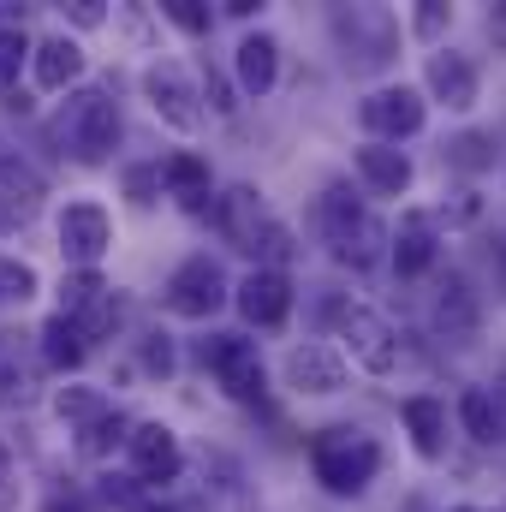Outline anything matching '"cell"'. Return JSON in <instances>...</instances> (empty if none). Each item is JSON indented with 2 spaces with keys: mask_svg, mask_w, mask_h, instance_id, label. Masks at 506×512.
<instances>
[{
  "mask_svg": "<svg viewBox=\"0 0 506 512\" xmlns=\"http://www.w3.org/2000/svg\"><path fill=\"white\" fill-rule=\"evenodd\" d=\"M6 483H12V447L0 441V495H6Z\"/></svg>",
  "mask_w": 506,
  "mask_h": 512,
  "instance_id": "cell-42",
  "label": "cell"
},
{
  "mask_svg": "<svg viewBox=\"0 0 506 512\" xmlns=\"http://www.w3.org/2000/svg\"><path fill=\"white\" fill-rule=\"evenodd\" d=\"M411 30H417V42H441V30H453V6L423 0V6H417V18H411Z\"/></svg>",
  "mask_w": 506,
  "mask_h": 512,
  "instance_id": "cell-35",
  "label": "cell"
},
{
  "mask_svg": "<svg viewBox=\"0 0 506 512\" xmlns=\"http://www.w3.org/2000/svg\"><path fill=\"white\" fill-rule=\"evenodd\" d=\"M72 18H78V24H102V6H96V0H78Z\"/></svg>",
  "mask_w": 506,
  "mask_h": 512,
  "instance_id": "cell-40",
  "label": "cell"
},
{
  "mask_svg": "<svg viewBox=\"0 0 506 512\" xmlns=\"http://www.w3.org/2000/svg\"><path fill=\"white\" fill-rule=\"evenodd\" d=\"M209 108H215V114H233V108H239V102H233V90H227V78H221V72H209Z\"/></svg>",
  "mask_w": 506,
  "mask_h": 512,
  "instance_id": "cell-38",
  "label": "cell"
},
{
  "mask_svg": "<svg viewBox=\"0 0 506 512\" xmlns=\"http://www.w3.org/2000/svg\"><path fill=\"white\" fill-rule=\"evenodd\" d=\"M126 477H137L143 489H167L185 477V447L167 423H137L126 441Z\"/></svg>",
  "mask_w": 506,
  "mask_h": 512,
  "instance_id": "cell-11",
  "label": "cell"
},
{
  "mask_svg": "<svg viewBox=\"0 0 506 512\" xmlns=\"http://www.w3.org/2000/svg\"><path fill=\"white\" fill-rule=\"evenodd\" d=\"M387 262H393L399 280L429 274V268H435V221H429V215H405L399 233H393V245H387Z\"/></svg>",
  "mask_w": 506,
  "mask_h": 512,
  "instance_id": "cell-18",
  "label": "cell"
},
{
  "mask_svg": "<svg viewBox=\"0 0 506 512\" xmlns=\"http://www.w3.org/2000/svg\"><path fill=\"white\" fill-rule=\"evenodd\" d=\"M30 387H36V364L24 358L18 334H6V328H0V399H6V405H24V399H30Z\"/></svg>",
  "mask_w": 506,
  "mask_h": 512,
  "instance_id": "cell-26",
  "label": "cell"
},
{
  "mask_svg": "<svg viewBox=\"0 0 506 512\" xmlns=\"http://www.w3.org/2000/svg\"><path fill=\"white\" fill-rule=\"evenodd\" d=\"M161 18L179 24L185 36H209V24H215V12H209L203 0H161Z\"/></svg>",
  "mask_w": 506,
  "mask_h": 512,
  "instance_id": "cell-33",
  "label": "cell"
},
{
  "mask_svg": "<svg viewBox=\"0 0 506 512\" xmlns=\"http://www.w3.org/2000/svg\"><path fill=\"white\" fill-rule=\"evenodd\" d=\"M447 167H459V173L495 167V131H459V137L447 143Z\"/></svg>",
  "mask_w": 506,
  "mask_h": 512,
  "instance_id": "cell-29",
  "label": "cell"
},
{
  "mask_svg": "<svg viewBox=\"0 0 506 512\" xmlns=\"http://www.w3.org/2000/svg\"><path fill=\"white\" fill-rule=\"evenodd\" d=\"M60 143L78 155V161H108L114 155V143H120V102L102 90V84H78L72 96H66V108H60Z\"/></svg>",
  "mask_w": 506,
  "mask_h": 512,
  "instance_id": "cell-4",
  "label": "cell"
},
{
  "mask_svg": "<svg viewBox=\"0 0 506 512\" xmlns=\"http://www.w3.org/2000/svg\"><path fill=\"white\" fill-rule=\"evenodd\" d=\"M149 512H203V501H155Z\"/></svg>",
  "mask_w": 506,
  "mask_h": 512,
  "instance_id": "cell-41",
  "label": "cell"
},
{
  "mask_svg": "<svg viewBox=\"0 0 506 512\" xmlns=\"http://www.w3.org/2000/svg\"><path fill=\"white\" fill-rule=\"evenodd\" d=\"M423 84H429V96H435L441 108H453V114H471V108H477V90H483L477 60H471V54H459V48H435V54H429Z\"/></svg>",
  "mask_w": 506,
  "mask_h": 512,
  "instance_id": "cell-14",
  "label": "cell"
},
{
  "mask_svg": "<svg viewBox=\"0 0 506 512\" xmlns=\"http://www.w3.org/2000/svg\"><path fill=\"white\" fill-rule=\"evenodd\" d=\"M137 364H143V376H161V382H167V376H173V334H161V328H155V334H143Z\"/></svg>",
  "mask_w": 506,
  "mask_h": 512,
  "instance_id": "cell-34",
  "label": "cell"
},
{
  "mask_svg": "<svg viewBox=\"0 0 506 512\" xmlns=\"http://www.w3.org/2000/svg\"><path fill=\"white\" fill-rule=\"evenodd\" d=\"M197 358H203V370L227 387L239 405H262L268 370H262V352H256L251 334H209V340L197 346Z\"/></svg>",
  "mask_w": 506,
  "mask_h": 512,
  "instance_id": "cell-6",
  "label": "cell"
},
{
  "mask_svg": "<svg viewBox=\"0 0 506 512\" xmlns=\"http://www.w3.org/2000/svg\"><path fill=\"white\" fill-rule=\"evenodd\" d=\"M340 346L370 376H393L399 370V334H393V322L376 316V310H364V304H346L340 310Z\"/></svg>",
  "mask_w": 506,
  "mask_h": 512,
  "instance_id": "cell-10",
  "label": "cell"
},
{
  "mask_svg": "<svg viewBox=\"0 0 506 512\" xmlns=\"http://www.w3.org/2000/svg\"><path fill=\"white\" fill-rule=\"evenodd\" d=\"M286 387L328 399V393H340V387H346V358H340L328 340H304V346H292V352H286Z\"/></svg>",
  "mask_w": 506,
  "mask_h": 512,
  "instance_id": "cell-15",
  "label": "cell"
},
{
  "mask_svg": "<svg viewBox=\"0 0 506 512\" xmlns=\"http://www.w3.org/2000/svg\"><path fill=\"white\" fill-rule=\"evenodd\" d=\"M453 512H483V507H453Z\"/></svg>",
  "mask_w": 506,
  "mask_h": 512,
  "instance_id": "cell-45",
  "label": "cell"
},
{
  "mask_svg": "<svg viewBox=\"0 0 506 512\" xmlns=\"http://www.w3.org/2000/svg\"><path fill=\"white\" fill-rule=\"evenodd\" d=\"M30 78H36L42 96H60V90L72 96L78 78H84V48L72 36H42L36 42V60H30Z\"/></svg>",
  "mask_w": 506,
  "mask_h": 512,
  "instance_id": "cell-16",
  "label": "cell"
},
{
  "mask_svg": "<svg viewBox=\"0 0 506 512\" xmlns=\"http://www.w3.org/2000/svg\"><path fill=\"white\" fill-rule=\"evenodd\" d=\"M423 120H429V102L411 84H381L358 102V126L370 131V143H405L423 131Z\"/></svg>",
  "mask_w": 506,
  "mask_h": 512,
  "instance_id": "cell-7",
  "label": "cell"
},
{
  "mask_svg": "<svg viewBox=\"0 0 506 512\" xmlns=\"http://www.w3.org/2000/svg\"><path fill=\"white\" fill-rule=\"evenodd\" d=\"M459 423H465L471 441L495 447V441H501V399H495L489 387H465V393H459Z\"/></svg>",
  "mask_w": 506,
  "mask_h": 512,
  "instance_id": "cell-24",
  "label": "cell"
},
{
  "mask_svg": "<svg viewBox=\"0 0 506 512\" xmlns=\"http://www.w3.org/2000/svg\"><path fill=\"white\" fill-rule=\"evenodd\" d=\"M209 215H215V233H221L233 251L256 256V268H286V262H292V233L268 215V203H262L256 185H227Z\"/></svg>",
  "mask_w": 506,
  "mask_h": 512,
  "instance_id": "cell-1",
  "label": "cell"
},
{
  "mask_svg": "<svg viewBox=\"0 0 506 512\" xmlns=\"http://www.w3.org/2000/svg\"><path fill=\"white\" fill-rule=\"evenodd\" d=\"M495 36H501V42H506V6H501V12H495Z\"/></svg>",
  "mask_w": 506,
  "mask_h": 512,
  "instance_id": "cell-43",
  "label": "cell"
},
{
  "mask_svg": "<svg viewBox=\"0 0 506 512\" xmlns=\"http://www.w3.org/2000/svg\"><path fill=\"white\" fill-rule=\"evenodd\" d=\"M54 239H60L66 268H96L114 245V221H108L102 203H66L60 221H54Z\"/></svg>",
  "mask_w": 506,
  "mask_h": 512,
  "instance_id": "cell-12",
  "label": "cell"
},
{
  "mask_svg": "<svg viewBox=\"0 0 506 512\" xmlns=\"http://www.w3.org/2000/svg\"><path fill=\"white\" fill-rule=\"evenodd\" d=\"M167 310L173 316H185V322H209L221 304H233V280H227V268H221V256L209 251H191L173 274H167Z\"/></svg>",
  "mask_w": 506,
  "mask_h": 512,
  "instance_id": "cell-5",
  "label": "cell"
},
{
  "mask_svg": "<svg viewBox=\"0 0 506 512\" xmlns=\"http://www.w3.org/2000/svg\"><path fill=\"white\" fill-rule=\"evenodd\" d=\"M18 221H24V203H18V197H6V191H0V233H12V227H18Z\"/></svg>",
  "mask_w": 506,
  "mask_h": 512,
  "instance_id": "cell-39",
  "label": "cell"
},
{
  "mask_svg": "<svg viewBox=\"0 0 506 512\" xmlns=\"http://www.w3.org/2000/svg\"><path fill=\"white\" fill-rule=\"evenodd\" d=\"M495 399H506V370H501V393H495Z\"/></svg>",
  "mask_w": 506,
  "mask_h": 512,
  "instance_id": "cell-44",
  "label": "cell"
},
{
  "mask_svg": "<svg viewBox=\"0 0 506 512\" xmlns=\"http://www.w3.org/2000/svg\"><path fill=\"white\" fill-rule=\"evenodd\" d=\"M131 429H137V423H131L126 411L114 405L108 417H96L90 429H78V453H84V459H114V453L131 441Z\"/></svg>",
  "mask_w": 506,
  "mask_h": 512,
  "instance_id": "cell-27",
  "label": "cell"
},
{
  "mask_svg": "<svg viewBox=\"0 0 506 512\" xmlns=\"http://www.w3.org/2000/svg\"><path fill=\"white\" fill-rule=\"evenodd\" d=\"M316 227H322V245L334 251V262H346V268H370L393 245V233L364 209V197H352V185H328L316 197Z\"/></svg>",
  "mask_w": 506,
  "mask_h": 512,
  "instance_id": "cell-2",
  "label": "cell"
},
{
  "mask_svg": "<svg viewBox=\"0 0 506 512\" xmlns=\"http://www.w3.org/2000/svg\"><path fill=\"white\" fill-rule=\"evenodd\" d=\"M399 417H405L411 447H417L423 459H441V453H447V405H441L435 393H411V399L399 405Z\"/></svg>",
  "mask_w": 506,
  "mask_h": 512,
  "instance_id": "cell-21",
  "label": "cell"
},
{
  "mask_svg": "<svg viewBox=\"0 0 506 512\" xmlns=\"http://www.w3.org/2000/svg\"><path fill=\"white\" fill-rule=\"evenodd\" d=\"M233 304H239L245 328H262V334L286 328V316H292V274L286 268H251L233 286Z\"/></svg>",
  "mask_w": 506,
  "mask_h": 512,
  "instance_id": "cell-13",
  "label": "cell"
},
{
  "mask_svg": "<svg viewBox=\"0 0 506 512\" xmlns=\"http://www.w3.org/2000/svg\"><path fill=\"white\" fill-rule=\"evenodd\" d=\"M233 78H239V90L262 102L274 84H280V42L268 36V30H251L239 48H233Z\"/></svg>",
  "mask_w": 506,
  "mask_h": 512,
  "instance_id": "cell-17",
  "label": "cell"
},
{
  "mask_svg": "<svg viewBox=\"0 0 506 512\" xmlns=\"http://www.w3.org/2000/svg\"><path fill=\"white\" fill-rule=\"evenodd\" d=\"M42 512H96V501L78 495V489H54V495L42 501Z\"/></svg>",
  "mask_w": 506,
  "mask_h": 512,
  "instance_id": "cell-37",
  "label": "cell"
},
{
  "mask_svg": "<svg viewBox=\"0 0 506 512\" xmlns=\"http://www.w3.org/2000/svg\"><path fill=\"white\" fill-rule=\"evenodd\" d=\"M102 292H108V280H102L96 268H66V280H60V316H72V322H78Z\"/></svg>",
  "mask_w": 506,
  "mask_h": 512,
  "instance_id": "cell-28",
  "label": "cell"
},
{
  "mask_svg": "<svg viewBox=\"0 0 506 512\" xmlns=\"http://www.w3.org/2000/svg\"><path fill=\"white\" fill-rule=\"evenodd\" d=\"M477 292L459 280V274H447L441 280V292H435V328L447 334V340H465V334H477Z\"/></svg>",
  "mask_w": 506,
  "mask_h": 512,
  "instance_id": "cell-23",
  "label": "cell"
},
{
  "mask_svg": "<svg viewBox=\"0 0 506 512\" xmlns=\"http://www.w3.org/2000/svg\"><path fill=\"white\" fill-rule=\"evenodd\" d=\"M161 185H167V197H179L185 209H215V203H209V161L191 155V149H173V155L161 161Z\"/></svg>",
  "mask_w": 506,
  "mask_h": 512,
  "instance_id": "cell-22",
  "label": "cell"
},
{
  "mask_svg": "<svg viewBox=\"0 0 506 512\" xmlns=\"http://www.w3.org/2000/svg\"><path fill=\"white\" fill-rule=\"evenodd\" d=\"M36 358L48 364V370H78L84 358H90V340H84V328L72 322V316H48L42 328H36Z\"/></svg>",
  "mask_w": 506,
  "mask_h": 512,
  "instance_id": "cell-20",
  "label": "cell"
},
{
  "mask_svg": "<svg viewBox=\"0 0 506 512\" xmlns=\"http://www.w3.org/2000/svg\"><path fill=\"white\" fill-rule=\"evenodd\" d=\"M143 96H149V108H155V120L173 131H197L203 126V96H197V84H191V72L179 66V60H149L143 66Z\"/></svg>",
  "mask_w": 506,
  "mask_h": 512,
  "instance_id": "cell-8",
  "label": "cell"
},
{
  "mask_svg": "<svg viewBox=\"0 0 506 512\" xmlns=\"http://www.w3.org/2000/svg\"><path fill=\"white\" fill-rule=\"evenodd\" d=\"M310 471H316V483H322L328 495L358 501V495L376 483V471H381L376 435H364V429H352V423L316 429V435H310Z\"/></svg>",
  "mask_w": 506,
  "mask_h": 512,
  "instance_id": "cell-3",
  "label": "cell"
},
{
  "mask_svg": "<svg viewBox=\"0 0 506 512\" xmlns=\"http://www.w3.org/2000/svg\"><path fill=\"white\" fill-rule=\"evenodd\" d=\"M36 60V48H30V36L18 30V24H0V96H12L18 90V72Z\"/></svg>",
  "mask_w": 506,
  "mask_h": 512,
  "instance_id": "cell-30",
  "label": "cell"
},
{
  "mask_svg": "<svg viewBox=\"0 0 506 512\" xmlns=\"http://www.w3.org/2000/svg\"><path fill=\"white\" fill-rule=\"evenodd\" d=\"M120 322H126V304L114 298V286H108V292H102V298H96V304H90V310L78 316V328H84V340H108V334H114Z\"/></svg>",
  "mask_w": 506,
  "mask_h": 512,
  "instance_id": "cell-32",
  "label": "cell"
},
{
  "mask_svg": "<svg viewBox=\"0 0 506 512\" xmlns=\"http://www.w3.org/2000/svg\"><path fill=\"white\" fill-rule=\"evenodd\" d=\"M108 411H114V399H108L102 387H60V393H54V417H60L72 435H78V429H90V423H96V417H108Z\"/></svg>",
  "mask_w": 506,
  "mask_h": 512,
  "instance_id": "cell-25",
  "label": "cell"
},
{
  "mask_svg": "<svg viewBox=\"0 0 506 512\" xmlns=\"http://www.w3.org/2000/svg\"><path fill=\"white\" fill-rule=\"evenodd\" d=\"M334 36H340V48H346V66H358V72L387 66V60H393V48H399V30H393V18H387L381 6L334 12Z\"/></svg>",
  "mask_w": 506,
  "mask_h": 512,
  "instance_id": "cell-9",
  "label": "cell"
},
{
  "mask_svg": "<svg viewBox=\"0 0 506 512\" xmlns=\"http://www.w3.org/2000/svg\"><path fill=\"white\" fill-rule=\"evenodd\" d=\"M358 173L376 197H405L411 191V155L399 143H364L358 149Z\"/></svg>",
  "mask_w": 506,
  "mask_h": 512,
  "instance_id": "cell-19",
  "label": "cell"
},
{
  "mask_svg": "<svg viewBox=\"0 0 506 512\" xmlns=\"http://www.w3.org/2000/svg\"><path fill=\"white\" fill-rule=\"evenodd\" d=\"M42 292V274L18 256H0V304H30Z\"/></svg>",
  "mask_w": 506,
  "mask_h": 512,
  "instance_id": "cell-31",
  "label": "cell"
},
{
  "mask_svg": "<svg viewBox=\"0 0 506 512\" xmlns=\"http://www.w3.org/2000/svg\"><path fill=\"white\" fill-rule=\"evenodd\" d=\"M126 191H131V203H137V209H149V203L161 197V161H155V167H131Z\"/></svg>",
  "mask_w": 506,
  "mask_h": 512,
  "instance_id": "cell-36",
  "label": "cell"
}]
</instances>
